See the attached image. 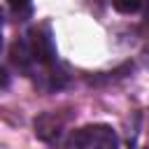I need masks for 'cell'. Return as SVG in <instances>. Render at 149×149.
<instances>
[{
  "mask_svg": "<svg viewBox=\"0 0 149 149\" xmlns=\"http://www.w3.org/2000/svg\"><path fill=\"white\" fill-rule=\"evenodd\" d=\"M0 28H2V12H0Z\"/></svg>",
  "mask_w": 149,
  "mask_h": 149,
  "instance_id": "5b68a950",
  "label": "cell"
},
{
  "mask_svg": "<svg viewBox=\"0 0 149 149\" xmlns=\"http://www.w3.org/2000/svg\"><path fill=\"white\" fill-rule=\"evenodd\" d=\"M0 47H2V37H0Z\"/></svg>",
  "mask_w": 149,
  "mask_h": 149,
  "instance_id": "52a82bcc",
  "label": "cell"
},
{
  "mask_svg": "<svg viewBox=\"0 0 149 149\" xmlns=\"http://www.w3.org/2000/svg\"><path fill=\"white\" fill-rule=\"evenodd\" d=\"M7 2H9L12 7H21V5H26L28 0H7Z\"/></svg>",
  "mask_w": 149,
  "mask_h": 149,
  "instance_id": "3957f363",
  "label": "cell"
},
{
  "mask_svg": "<svg viewBox=\"0 0 149 149\" xmlns=\"http://www.w3.org/2000/svg\"><path fill=\"white\" fill-rule=\"evenodd\" d=\"M65 149H119V137L109 126L91 123L70 133Z\"/></svg>",
  "mask_w": 149,
  "mask_h": 149,
  "instance_id": "6da1fadb",
  "label": "cell"
},
{
  "mask_svg": "<svg viewBox=\"0 0 149 149\" xmlns=\"http://www.w3.org/2000/svg\"><path fill=\"white\" fill-rule=\"evenodd\" d=\"M5 84H7V77H5V72L0 70V86H5Z\"/></svg>",
  "mask_w": 149,
  "mask_h": 149,
  "instance_id": "277c9868",
  "label": "cell"
},
{
  "mask_svg": "<svg viewBox=\"0 0 149 149\" xmlns=\"http://www.w3.org/2000/svg\"><path fill=\"white\" fill-rule=\"evenodd\" d=\"M142 2H144V0H112L114 9L121 12V14H133V12H137V9L142 7Z\"/></svg>",
  "mask_w": 149,
  "mask_h": 149,
  "instance_id": "7a4b0ae2",
  "label": "cell"
},
{
  "mask_svg": "<svg viewBox=\"0 0 149 149\" xmlns=\"http://www.w3.org/2000/svg\"><path fill=\"white\" fill-rule=\"evenodd\" d=\"M147 23H149V9H147Z\"/></svg>",
  "mask_w": 149,
  "mask_h": 149,
  "instance_id": "8992f818",
  "label": "cell"
}]
</instances>
